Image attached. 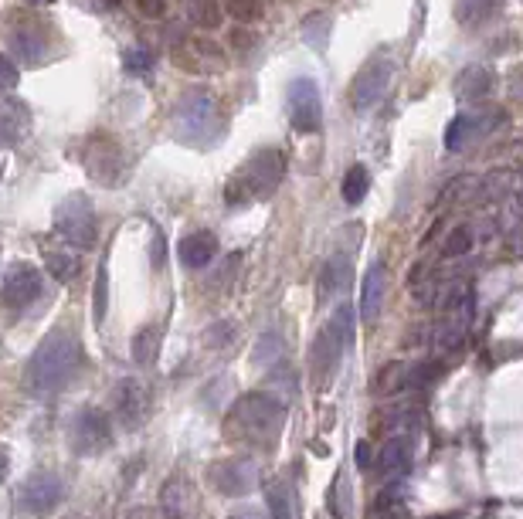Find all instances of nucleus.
Returning a JSON list of instances; mask_svg holds the SVG:
<instances>
[{"label": "nucleus", "instance_id": "f257e3e1", "mask_svg": "<svg viewBox=\"0 0 523 519\" xmlns=\"http://www.w3.org/2000/svg\"><path fill=\"white\" fill-rule=\"evenodd\" d=\"M75 370H79V340H75V333L55 330L38 343V350H34L28 363L24 384H28L34 397H55L65 391V384L75 377Z\"/></svg>", "mask_w": 523, "mask_h": 519}, {"label": "nucleus", "instance_id": "f03ea898", "mask_svg": "<svg viewBox=\"0 0 523 519\" xmlns=\"http://www.w3.org/2000/svg\"><path fill=\"white\" fill-rule=\"evenodd\" d=\"M282 173H286V160H282L279 150L265 146V150H255L248 157L238 173L231 177V184L225 187V197L228 204H252V201H262L269 197L272 190L282 184Z\"/></svg>", "mask_w": 523, "mask_h": 519}, {"label": "nucleus", "instance_id": "7ed1b4c3", "mask_svg": "<svg viewBox=\"0 0 523 519\" xmlns=\"http://www.w3.org/2000/svg\"><path fill=\"white\" fill-rule=\"evenodd\" d=\"M225 133V112L208 92H191L174 109V136L187 146H211Z\"/></svg>", "mask_w": 523, "mask_h": 519}, {"label": "nucleus", "instance_id": "20e7f679", "mask_svg": "<svg viewBox=\"0 0 523 519\" xmlns=\"http://www.w3.org/2000/svg\"><path fill=\"white\" fill-rule=\"evenodd\" d=\"M350 336H354V309L347 306H337V313L330 316V323L323 326L320 336L313 340L310 346V367H313V380L316 384H327L333 377V370H337L340 357H344Z\"/></svg>", "mask_w": 523, "mask_h": 519}, {"label": "nucleus", "instance_id": "39448f33", "mask_svg": "<svg viewBox=\"0 0 523 519\" xmlns=\"http://www.w3.org/2000/svg\"><path fill=\"white\" fill-rule=\"evenodd\" d=\"M231 421H235V428L242 431V435L272 448V441L279 438V428H282V404L269 391L245 394L238 397L235 408H231Z\"/></svg>", "mask_w": 523, "mask_h": 519}, {"label": "nucleus", "instance_id": "423d86ee", "mask_svg": "<svg viewBox=\"0 0 523 519\" xmlns=\"http://www.w3.org/2000/svg\"><path fill=\"white\" fill-rule=\"evenodd\" d=\"M55 231L72 248H96L99 218H96V207H92L89 197L85 194L65 197V201L55 207Z\"/></svg>", "mask_w": 523, "mask_h": 519}, {"label": "nucleus", "instance_id": "0eeeda50", "mask_svg": "<svg viewBox=\"0 0 523 519\" xmlns=\"http://www.w3.org/2000/svg\"><path fill=\"white\" fill-rule=\"evenodd\" d=\"M391 79H394V62L384 55V51L367 58V62L360 65V72L354 75V82H350V106L357 112H371L377 102L384 99Z\"/></svg>", "mask_w": 523, "mask_h": 519}, {"label": "nucleus", "instance_id": "6e6552de", "mask_svg": "<svg viewBox=\"0 0 523 519\" xmlns=\"http://www.w3.org/2000/svg\"><path fill=\"white\" fill-rule=\"evenodd\" d=\"M68 441H72L75 455H99L113 445V425L99 408H82L68 428Z\"/></svg>", "mask_w": 523, "mask_h": 519}, {"label": "nucleus", "instance_id": "1a4fd4ad", "mask_svg": "<svg viewBox=\"0 0 523 519\" xmlns=\"http://www.w3.org/2000/svg\"><path fill=\"white\" fill-rule=\"evenodd\" d=\"M65 486L55 472H31L17 489V509L28 516H48L51 509L62 503Z\"/></svg>", "mask_w": 523, "mask_h": 519}, {"label": "nucleus", "instance_id": "9d476101", "mask_svg": "<svg viewBox=\"0 0 523 519\" xmlns=\"http://www.w3.org/2000/svg\"><path fill=\"white\" fill-rule=\"evenodd\" d=\"M469 319H473V289H469V285H456V289L449 292V299H445L442 323L439 330H435L442 350H456L469 330Z\"/></svg>", "mask_w": 523, "mask_h": 519}, {"label": "nucleus", "instance_id": "9b49d317", "mask_svg": "<svg viewBox=\"0 0 523 519\" xmlns=\"http://www.w3.org/2000/svg\"><path fill=\"white\" fill-rule=\"evenodd\" d=\"M85 170H89V177L96 180L102 187H119L126 180V157L123 150L106 140V136H99V140H92L85 146Z\"/></svg>", "mask_w": 523, "mask_h": 519}, {"label": "nucleus", "instance_id": "f8f14e48", "mask_svg": "<svg viewBox=\"0 0 523 519\" xmlns=\"http://www.w3.org/2000/svg\"><path fill=\"white\" fill-rule=\"evenodd\" d=\"M289 116L299 133H316L323 119V99H320V85L306 75L289 82Z\"/></svg>", "mask_w": 523, "mask_h": 519}, {"label": "nucleus", "instance_id": "ddd939ff", "mask_svg": "<svg viewBox=\"0 0 523 519\" xmlns=\"http://www.w3.org/2000/svg\"><path fill=\"white\" fill-rule=\"evenodd\" d=\"M41 272L28 262L14 265L11 272H7L4 279V289H0V299H4V309H11V313H24V309L31 306V302H38L41 296Z\"/></svg>", "mask_w": 523, "mask_h": 519}, {"label": "nucleus", "instance_id": "4468645a", "mask_svg": "<svg viewBox=\"0 0 523 519\" xmlns=\"http://www.w3.org/2000/svg\"><path fill=\"white\" fill-rule=\"evenodd\" d=\"M503 112H459L456 119L445 129V150L449 153H462L476 136L490 133V129L500 123Z\"/></svg>", "mask_w": 523, "mask_h": 519}, {"label": "nucleus", "instance_id": "2eb2a0df", "mask_svg": "<svg viewBox=\"0 0 523 519\" xmlns=\"http://www.w3.org/2000/svg\"><path fill=\"white\" fill-rule=\"evenodd\" d=\"M147 408H150L147 387H143L136 377L119 380V384H116V418H119V425H123V428L143 425V418H147Z\"/></svg>", "mask_w": 523, "mask_h": 519}, {"label": "nucleus", "instance_id": "dca6fc26", "mask_svg": "<svg viewBox=\"0 0 523 519\" xmlns=\"http://www.w3.org/2000/svg\"><path fill=\"white\" fill-rule=\"evenodd\" d=\"M211 482L218 492L225 496H245V492L255 489V465L245 462V458H231V462H218L211 469Z\"/></svg>", "mask_w": 523, "mask_h": 519}, {"label": "nucleus", "instance_id": "f3484780", "mask_svg": "<svg viewBox=\"0 0 523 519\" xmlns=\"http://www.w3.org/2000/svg\"><path fill=\"white\" fill-rule=\"evenodd\" d=\"M496 92V72L490 65H466L456 75V99L459 102H483Z\"/></svg>", "mask_w": 523, "mask_h": 519}, {"label": "nucleus", "instance_id": "a211bd4d", "mask_svg": "<svg viewBox=\"0 0 523 519\" xmlns=\"http://www.w3.org/2000/svg\"><path fill=\"white\" fill-rule=\"evenodd\" d=\"M384 292H388V268H384V262H371V268L364 272V285H360V313L367 323L381 316Z\"/></svg>", "mask_w": 523, "mask_h": 519}, {"label": "nucleus", "instance_id": "6ab92c4d", "mask_svg": "<svg viewBox=\"0 0 523 519\" xmlns=\"http://www.w3.org/2000/svg\"><path fill=\"white\" fill-rule=\"evenodd\" d=\"M11 48L17 55V62L21 65H38L41 58H45V48H48V38L45 31L38 28V24L31 21H21L11 28Z\"/></svg>", "mask_w": 523, "mask_h": 519}, {"label": "nucleus", "instance_id": "aec40b11", "mask_svg": "<svg viewBox=\"0 0 523 519\" xmlns=\"http://www.w3.org/2000/svg\"><path fill=\"white\" fill-rule=\"evenodd\" d=\"M214 255H218V238H214L211 231H194V235L180 238L177 245L180 265L187 268H208L214 262Z\"/></svg>", "mask_w": 523, "mask_h": 519}, {"label": "nucleus", "instance_id": "412c9836", "mask_svg": "<svg viewBox=\"0 0 523 519\" xmlns=\"http://www.w3.org/2000/svg\"><path fill=\"white\" fill-rule=\"evenodd\" d=\"M503 4H507V0H456L452 14H456V21L466 31H479L483 24H490L493 17H500Z\"/></svg>", "mask_w": 523, "mask_h": 519}, {"label": "nucleus", "instance_id": "4be33fe9", "mask_svg": "<svg viewBox=\"0 0 523 519\" xmlns=\"http://www.w3.org/2000/svg\"><path fill=\"white\" fill-rule=\"evenodd\" d=\"M411 469V441L405 435L398 438H388L381 448V458H377V475L384 479H398Z\"/></svg>", "mask_w": 523, "mask_h": 519}, {"label": "nucleus", "instance_id": "5701e85b", "mask_svg": "<svg viewBox=\"0 0 523 519\" xmlns=\"http://www.w3.org/2000/svg\"><path fill=\"white\" fill-rule=\"evenodd\" d=\"M164 509L170 519H187L194 516V489L184 479H170L164 486Z\"/></svg>", "mask_w": 523, "mask_h": 519}, {"label": "nucleus", "instance_id": "b1692460", "mask_svg": "<svg viewBox=\"0 0 523 519\" xmlns=\"http://www.w3.org/2000/svg\"><path fill=\"white\" fill-rule=\"evenodd\" d=\"M401 387H408V367L401 360H391L377 370L374 377V394L377 397H388V394H398Z\"/></svg>", "mask_w": 523, "mask_h": 519}, {"label": "nucleus", "instance_id": "393cba45", "mask_svg": "<svg viewBox=\"0 0 523 519\" xmlns=\"http://www.w3.org/2000/svg\"><path fill=\"white\" fill-rule=\"evenodd\" d=\"M367 190H371V173H367V167L354 163V167L344 173V187H340V194H344V201L350 207H357L367 197Z\"/></svg>", "mask_w": 523, "mask_h": 519}, {"label": "nucleus", "instance_id": "a878e982", "mask_svg": "<svg viewBox=\"0 0 523 519\" xmlns=\"http://www.w3.org/2000/svg\"><path fill=\"white\" fill-rule=\"evenodd\" d=\"M187 17H191V24H197L201 31H214L221 28V4L218 0H191V7H187Z\"/></svg>", "mask_w": 523, "mask_h": 519}, {"label": "nucleus", "instance_id": "bb28decb", "mask_svg": "<svg viewBox=\"0 0 523 519\" xmlns=\"http://www.w3.org/2000/svg\"><path fill=\"white\" fill-rule=\"evenodd\" d=\"M157 350H160V326H143L133 336V360L147 367V363L157 360Z\"/></svg>", "mask_w": 523, "mask_h": 519}, {"label": "nucleus", "instance_id": "cd10ccee", "mask_svg": "<svg viewBox=\"0 0 523 519\" xmlns=\"http://www.w3.org/2000/svg\"><path fill=\"white\" fill-rule=\"evenodd\" d=\"M48 275L55 282H72L79 275V255H68V252H48L45 255Z\"/></svg>", "mask_w": 523, "mask_h": 519}, {"label": "nucleus", "instance_id": "c85d7f7f", "mask_svg": "<svg viewBox=\"0 0 523 519\" xmlns=\"http://www.w3.org/2000/svg\"><path fill=\"white\" fill-rule=\"evenodd\" d=\"M330 28H333L330 14H313V17H306V21H303V38H306V45L323 51V48H327Z\"/></svg>", "mask_w": 523, "mask_h": 519}, {"label": "nucleus", "instance_id": "c756f323", "mask_svg": "<svg viewBox=\"0 0 523 519\" xmlns=\"http://www.w3.org/2000/svg\"><path fill=\"white\" fill-rule=\"evenodd\" d=\"M265 503H269L272 519H293V503H289V489L282 482H272L265 489Z\"/></svg>", "mask_w": 523, "mask_h": 519}, {"label": "nucleus", "instance_id": "7c9ffc66", "mask_svg": "<svg viewBox=\"0 0 523 519\" xmlns=\"http://www.w3.org/2000/svg\"><path fill=\"white\" fill-rule=\"evenodd\" d=\"M347 275V262H340V258H333V262H327V268H323L320 275V292H316V299H330V292L340 289V282H344Z\"/></svg>", "mask_w": 523, "mask_h": 519}, {"label": "nucleus", "instance_id": "2f4dec72", "mask_svg": "<svg viewBox=\"0 0 523 519\" xmlns=\"http://www.w3.org/2000/svg\"><path fill=\"white\" fill-rule=\"evenodd\" d=\"M225 7L238 24H255L262 17V0H228Z\"/></svg>", "mask_w": 523, "mask_h": 519}, {"label": "nucleus", "instance_id": "473e14b6", "mask_svg": "<svg viewBox=\"0 0 523 519\" xmlns=\"http://www.w3.org/2000/svg\"><path fill=\"white\" fill-rule=\"evenodd\" d=\"M21 136V119L11 106H0V143H17Z\"/></svg>", "mask_w": 523, "mask_h": 519}, {"label": "nucleus", "instance_id": "72a5a7b5", "mask_svg": "<svg viewBox=\"0 0 523 519\" xmlns=\"http://www.w3.org/2000/svg\"><path fill=\"white\" fill-rule=\"evenodd\" d=\"M469 248H473V235H469V228H456L445 241V258H462L469 255Z\"/></svg>", "mask_w": 523, "mask_h": 519}, {"label": "nucleus", "instance_id": "f704fd0d", "mask_svg": "<svg viewBox=\"0 0 523 519\" xmlns=\"http://www.w3.org/2000/svg\"><path fill=\"white\" fill-rule=\"evenodd\" d=\"M21 82V72H17V62L7 55H0V92H11Z\"/></svg>", "mask_w": 523, "mask_h": 519}, {"label": "nucleus", "instance_id": "c9c22d12", "mask_svg": "<svg viewBox=\"0 0 523 519\" xmlns=\"http://www.w3.org/2000/svg\"><path fill=\"white\" fill-rule=\"evenodd\" d=\"M106 309H109V279H106V268H102L96 279V323L106 319Z\"/></svg>", "mask_w": 523, "mask_h": 519}, {"label": "nucleus", "instance_id": "e433bc0d", "mask_svg": "<svg viewBox=\"0 0 523 519\" xmlns=\"http://www.w3.org/2000/svg\"><path fill=\"white\" fill-rule=\"evenodd\" d=\"M136 11L147 21H164L167 17V0H136Z\"/></svg>", "mask_w": 523, "mask_h": 519}, {"label": "nucleus", "instance_id": "4c0bfd02", "mask_svg": "<svg viewBox=\"0 0 523 519\" xmlns=\"http://www.w3.org/2000/svg\"><path fill=\"white\" fill-rule=\"evenodd\" d=\"M150 65H153L150 51H143V48H136V51H126V68H130V72L143 75V72H150Z\"/></svg>", "mask_w": 523, "mask_h": 519}, {"label": "nucleus", "instance_id": "58836bf2", "mask_svg": "<svg viewBox=\"0 0 523 519\" xmlns=\"http://www.w3.org/2000/svg\"><path fill=\"white\" fill-rule=\"evenodd\" d=\"M276 353H279V336L276 333H269V336H265V343L255 346V360H262V363H269Z\"/></svg>", "mask_w": 523, "mask_h": 519}, {"label": "nucleus", "instance_id": "ea45409f", "mask_svg": "<svg viewBox=\"0 0 523 519\" xmlns=\"http://www.w3.org/2000/svg\"><path fill=\"white\" fill-rule=\"evenodd\" d=\"M231 330H238V326H235V323H214L204 336H208L211 346H225V343L231 340V336H225V333H231Z\"/></svg>", "mask_w": 523, "mask_h": 519}, {"label": "nucleus", "instance_id": "a19ab883", "mask_svg": "<svg viewBox=\"0 0 523 519\" xmlns=\"http://www.w3.org/2000/svg\"><path fill=\"white\" fill-rule=\"evenodd\" d=\"M357 465L360 469H371V445H367V441L357 445Z\"/></svg>", "mask_w": 523, "mask_h": 519}, {"label": "nucleus", "instance_id": "79ce46f5", "mask_svg": "<svg viewBox=\"0 0 523 519\" xmlns=\"http://www.w3.org/2000/svg\"><path fill=\"white\" fill-rule=\"evenodd\" d=\"M7 472H11V452H7V448L0 445V482L7 479Z\"/></svg>", "mask_w": 523, "mask_h": 519}, {"label": "nucleus", "instance_id": "37998d69", "mask_svg": "<svg viewBox=\"0 0 523 519\" xmlns=\"http://www.w3.org/2000/svg\"><path fill=\"white\" fill-rule=\"evenodd\" d=\"M228 519H269V516H262L259 509H238V513H231Z\"/></svg>", "mask_w": 523, "mask_h": 519}, {"label": "nucleus", "instance_id": "c03bdc74", "mask_svg": "<svg viewBox=\"0 0 523 519\" xmlns=\"http://www.w3.org/2000/svg\"><path fill=\"white\" fill-rule=\"evenodd\" d=\"M102 4H106V7H119L123 0H102Z\"/></svg>", "mask_w": 523, "mask_h": 519}, {"label": "nucleus", "instance_id": "a18cd8bd", "mask_svg": "<svg viewBox=\"0 0 523 519\" xmlns=\"http://www.w3.org/2000/svg\"><path fill=\"white\" fill-rule=\"evenodd\" d=\"M31 4H51V0H31Z\"/></svg>", "mask_w": 523, "mask_h": 519}]
</instances>
